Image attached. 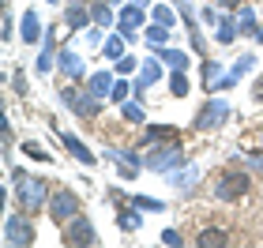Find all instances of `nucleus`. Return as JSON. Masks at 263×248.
<instances>
[{
  "label": "nucleus",
  "mask_w": 263,
  "mask_h": 248,
  "mask_svg": "<svg viewBox=\"0 0 263 248\" xmlns=\"http://www.w3.org/2000/svg\"><path fill=\"white\" fill-rule=\"evenodd\" d=\"M11 188H15V199H19V207L27 211H42V207H49V181L45 177H34L27 169H11Z\"/></svg>",
  "instance_id": "obj_1"
},
{
  "label": "nucleus",
  "mask_w": 263,
  "mask_h": 248,
  "mask_svg": "<svg viewBox=\"0 0 263 248\" xmlns=\"http://www.w3.org/2000/svg\"><path fill=\"white\" fill-rule=\"evenodd\" d=\"M248 188H252V169H245V165H237V162L214 177V196H218L222 203H237V199H245Z\"/></svg>",
  "instance_id": "obj_2"
},
{
  "label": "nucleus",
  "mask_w": 263,
  "mask_h": 248,
  "mask_svg": "<svg viewBox=\"0 0 263 248\" xmlns=\"http://www.w3.org/2000/svg\"><path fill=\"white\" fill-rule=\"evenodd\" d=\"M83 203H79V196L71 192V188H57V192L49 196V218H53V226H68L71 218H79L83 211H79Z\"/></svg>",
  "instance_id": "obj_3"
},
{
  "label": "nucleus",
  "mask_w": 263,
  "mask_h": 248,
  "mask_svg": "<svg viewBox=\"0 0 263 248\" xmlns=\"http://www.w3.org/2000/svg\"><path fill=\"white\" fill-rule=\"evenodd\" d=\"M188 158H184V150L181 143H165L158 150H147L143 155V169H154V173H173V169H181Z\"/></svg>",
  "instance_id": "obj_4"
},
{
  "label": "nucleus",
  "mask_w": 263,
  "mask_h": 248,
  "mask_svg": "<svg viewBox=\"0 0 263 248\" xmlns=\"http://www.w3.org/2000/svg\"><path fill=\"white\" fill-rule=\"evenodd\" d=\"M34 222L27 218V211L23 215H8L4 218V244H11V248H23V244H34Z\"/></svg>",
  "instance_id": "obj_5"
},
{
  "label": "nucleus",
  "mask_w": 263,
  "mask_h": 248,
  "mask_svg": "<svg viewBox=\"0 0 263 248\" xmlns=\"http://www.w3.org/2000/svg\"><path fill=\"white\" fill-rule=\"evenodd\" d=\"M61 98L71 105V113L79 117V121H90V117H98L102 113V98H94V94H79V87H64L61 90Z\"/></svg>",
  "instance_id": "obj_6"
},
{
  "label": "nucleus",
  "mask_w": 263,
  "mask_h": 248,
  "mask_svg": "<svg viewBox=\"0 0 263 248\" xmlns=\"http://www.w3.org/2000/svg\"><path fill=\"white\" fill-rule=\"evenodd\" d=\"M226 117H230V102H222V98H211L203 109L196 113V132H214V128H222L226 124Z\"/></svg>",
  "instance_id": "obj_7"
},
{
  "label": "nucleus",
  "mask_w": 263,
  "mask_h": 248,
  "mask_svg": "<svg viewBox=\"0 0 263 248\" xmlns=\"http://www.w3.org/2000/svg\"><path fill=\"white\" fill-rule=\"evenodd\" d=\"M68 248H83V244H98V233H94V226H90V222L87 218H71L68 222V226H64V237H61Z\"/></svg>",
  "instance_id": "obj_8"
},
{
  "label": "nucleus",
  "mask_w": 263,
  "mask_h": 248,
  "mask_svg": "<svg viewBox=\"0 0 263 248\" xmlns=\"http://www.w3.org/2000/svg\"><path fill=\"white\" fill-rule=\"evenodd\" d=\"M154 143H181L177 124H147V136H143L139 147H154Z\"/></svg>",
  "instance_id": "obj_9"
},
{
  "label": "nucleus",
  "mask_w": 263,
  "mask_h": 248,
  "mask_svg": "<svg viewBox=\"0 0 263 248\" xmlns=\"http://www.w3.org/2000/svg\"><path fill=\"white\" fill-rule=\"evenodd\" d=\"M143 23H147V8H139V4H128L124 11H121V34L124 38H132Z\"/></svg>",
  "instance_id": "obj_10"
},
{
  "label": "nucleus",
  "mask_w": 263,
  "mask_h": 248,
  "mask_svg": "<svg viewBox=\"0 0 263 248\" xmlns=\"http://www.w3.org/2000/svg\"><path fill=\"white\" fill-rule=\"evenodd\" d=\"M87 23H90V4H83V0H71V4L64 8V27L83 30Z\"/></svg>",
  "instance_id": "obj_11"
},
{
  "label": "nucleus",
  "mask_w": 263,
  "mask_h": 248,
  "mask_svg": "<svg viewBox=\"0 0 263 248\" xmlns=\"http://www.w3.org/2000/svg\"><path fill=\"white\" fill-rule=\"evenodd\" d=\"M170 184H173V192H181V196H188L192 188L199 184V169L196 165H184V169H173V177H170Z\"/></svg>",
  "instance_id": "obj_12"
},
{
  "label": "nucleus",
  "mask_w": 263,
  "mask_h": 248,
  "mask_svg": "<svg viewBox=\"0 0 263 248\" xmlns=\"http://www.w3.org/2000/svg\"><path fill=\"white\" fill-rule=\"evenodd\" d=\"M61 143L71 150V158H76V162H83V165H94V150H90V147H83V139H79V136L61 132Z\"/></svg>",
  "instance_id": "obj_13"
},
{
  "label": "nucleus",
  "mask_w": 263,
  "mask_h": 248,
  "mask_svg": "<svg viewBox=\"0 0 263 248\" xmlns=\"http://www.w3.org/2000/svg\"><path fill=\"white\" fill-rule=\"evenodd\" d=\"M57 64H61V72H64L68 79H79L83 72H87L83 56H79V53H71V49H61V56H57Z\"/></svg>",
  "instance_id": "obj_14"
},
{
  "label": "nucleus",
  "mask_w": 263,
  "mask_h": 248,
  "mask_svg": "<svg viewBox=\"0 0 263 248\" xmlns=\"http://www.w3.org/2000/svg\"><path fill=\"white\" fill-rule=\"evenodd\" d=\"M158 75H162L158 61H147V64H143V68H139V79H136V87H132V90H136V98H143V90H147L151 83H158Z\"/></svg>",
  "instance_id": "obj_15"
},
{
  "label": "nucleus",
  "mask_w": 263,
  "mask_h": 248,
  "mask_svg": "<svg viewBox=\"0 0 263 248\" xmlns=\"http://www.w3.org/2000/svg\"><path fill=\"white\" fill-rule=\"evenodd\" d=\"M222 244H230V233L222 226H207L199 233V248H222Z\"/></svg>",
  "instance_id": "obj_16"
},
{
  "label": "nucleus",
  "mask_w": 263,
  "mask_h": 248,
  "mask_svg": "<svg viewBox=\"0 0 263 248\" xmlns=\"http://www.w3.org/2000/svg\"><path fill=\"white\" fill-rule=\"evenodd\" d=\"M113 75L109 72H98V75H90V83H87V90L94 94V98H105V94H113Z\"/></svg>",
  "instance_id": "obj_17"
},
{
  "label": "nucleus",
  "mask_w": 263,
  "mask_h": 248,
  "mask_svg": "<svg viewBox=\"0 0 263 248\" xmlns=\"http://www.w3.org/2000/svg\"><path fill=\"white\" fill-rule=\"evenodd\" d=\"M38 27H42V23H38V11H30V8H27V15H23V30H19L27 45H34V42L42 38V30H38Z\"/></svg>",
  "instance_id": "obj_18"
},
{
  "label": "nucleus",
  "mask_w": 263,
  "mask_h": 248,
  "mask_svg": "<svg viewBox=\"0 0 263 248\" xmlns=\"http://www.w3.org/2000/svg\"><path fill=\"white\" fill-rule=\"evenodd\" d=\"M158 61H162V64H170V68H177V72H184V68L192 64L184 49H158Z\"/></svg>",
  "instance_id": "obj_19"
},
{
  "label": "nucleus",
  "mask_w": 263,
  "mask_h": 248,
  "mask_svg": "<svg viewBox=\"0 0 263 248\" xmlns=\"http://www.w3.org/2000/svg\"><path fill=\"white\" fill-rule=\"evenodd\" d=\"M105 158H109V162H121V165H136V169H143V155H136V150H128V147H113Z\"/></svg>",
  "instance_id": "obj_20"
},
{
  "label": "nucleus",
  "mask_w": 263,
  "mask_h": 248,
  "mask_svg": "<svg viewBox=\"0 0 263 248\" xmlns=\"http://www.w3.org/2000/svg\"><path fill=\"white\" fill-rule=\"evenodd\" d=\"M139 215L143 211L132 203V207H121V215H117V226H121L124 233H132V230H139Z\"/></svg>",
  "instance_id": "obj_21"
},
{
  "label": "nucleus",
  "mask_w": 263,
  "mask_h": 248,
  "mask_svg": "<svg viewBox=\"0 0 263 248\" xmlns=\"http://www.w3.org/2000/svg\"><path fill=\"white\" fill-rule=\"evenodd\" d=\"M90 19L98 23V27H113V4H105V0H94V4H90Z\"/></svg>",
  "instance_id": "obj_22"
},
{
  "label": "nucleus",
  "mask_w": 263,
  "mask_h": 248,
  "mask_svg": "<svg viewBox=\"0 0 263 248\" xmlns=\"http://www.w3.org/2000/svg\"><path fill=\"white\" fill-rule=\"evenodd\" d=\"M170 30H173V27H165V23H154V27H147V45H151V49H162V45L170 42Z\"/></svg>",
  "instance_id": "obj_23"
},
{
  "label": "nucleus",
  "mask_w": 263,
  "mask_h": 248,
  "mask_svg": "<svg viewBox=\"0 0 263 248\" xmlns=\"http://www.w3.org/2000/svg\"><path fill=\"white\" fill-rule=\"evenodd\" d=\"M241 34H248L252 42H263V30H259L256 15H252V8H245V11H241Z\"/></svg>",
  "instance_id": "obj_24"
},
{
  "label": "nucleus",
  "mask_w": 263,
  "mask_h": 248,
  "mask_svg": "<svg viewBox=\"0 0 263 248\" xmlns=\"http://www.w3.org/2000/svg\"><path fill=\"white\" fill-rule=\"evenodd\" d=\"M222 75H226V72H222V68L214 64V61H203V90H214Z\"/></svg>",
  "instance_id": "obj_25"
},
{
  "label": "nucleus",
  "mask_w": 263,
  "mask_h": 248,
  "mask_svg": "<svg viewBox=\"0 0 263 248\" xmlns=\"http://www.w3.org/2000/svg\"><path fill=\"white\" fill-rule=\"evenodd\" d=\"M128 203H136L139 211H151V215H162V211H165V203H162V199H154V196H132Z\"/></svg>",
  "instance_id": "obj_26"
},
{
  "label": "nucleus",
  "mask_w": 263,
  "mask_h": 248,
  "mask_svg": "<svg viewBox=\"0 0 263 248\" xmlns=\"http://www.w3.org/2000/svg\"><path fill=\"white\" fill-rule=\"evenodd\" d=\"M102 53L109 56V61H121V56H124V34H121V38H117V34H113V38H105L102 42Z\"/></svg>",
  "instance_id": "obj_27"
},
{
  "label": "nucleus",
  "mask_w": 263,
  "mask_h": 248,
  "mask_svg": "<svg viewBox=\"0 0 263 248\" xmlns=\"http://www.w3.org/2000/svg\"><path fill=\"white\" fill-rule=\"evenodd\" d=\"M237 165H245V169H252V173H263V150H252V155H233Z\"/></svg>",
  "instance_id": "obj_28"
},
{
  "label": "nucleus",
  "mask_w": 263,
  "mask_h": 248,
  "mask_svg": "<svg viewBox=\"0 0 263 248\" xmlns=\"http://www.w3.org/2000/svg\"><path fill=\"white\" fill-rule=\"evenodd\" d=\"M188 90H192V83L184 79V72H173L170 75V94H173V98H184Z\"/></svg>",
  "instance_id": "obj_29"
},
{
  "label": "nucleus",
  "mask_w": 263,
  "mask_h": 248,
  "mask_svg": "<svg viewBox=\"0 0 263 248\" xmlns=\"http://www.w3.org/2000/svg\"><path fill=\"white\" fill-rule=\"evenodd\" d=\"M23 150H27V158H34V162H53V155H49L42 143H34V139H27V143H23Z\"/></svg>",
  "instance_id": "obj_30"
},
{
  "label": "nucleus",
  "mask_w": 263,
  "mask_h": 248,
  "mask_svg": "<svg viewBox=\"0 0 263 248\" xmlns=\"http://www.w3.org/2000/svg\"><path fill=\"white\" fill-rule=\"evenodd\" d=\"M237 30H241V27H237V23H233L230 15H226V19L218 23V42H222V45H230V42H233V34H237Z\"/></svg>",
  "instance_id": "obj_31"
},
{
  "label": "nucleus",
  "mask_w": 263,
  "mask_h": 248,
  "mask_svg": "<svg viewBox=\"0 0 263 248\" xmlns=\"http://www.w3.org/2000/svg\"><path fill=\"white\" fill-rule=\"evenodd\" d=\"M53 56H57V49H53V45H45L42 56H38V72H42V75H49V72H53Z\"/></svg>",
  "instance_id": "obj_32"
},
{
  "label": "nucleus",
  "mask_w": 263,
  "mask_h": 248,
  "mask_svg": "<svg viewBox=\"0 0 263 248\" xmlns=\"http://www.w3.org/2000/svg\"><path fill=\"white\" fill-rule=\"evenodd\" d=\"M252 64H256V56H252V53H245V56H241V61H237V64H233V75H237V79H241V75H245V72H248V68H252Z\"/></svg>",
  "instance_id": "obj_33"
},
{
  "label": "nucleus",
  "mask_w": 263,
  "mask_h": 248,
  "mask_svg": "<svg viewBox=\"0 0 263 248\" xmlns=\"http://www.w3.org/2000/svg\"><path fill=\"white\" fill-rule=\"evenodd\" d=\"M124 121H132V124H139V121H143V109H139V102H128V105H124Z\"/></svg>",
  "instance_id": "obj_34"
},
{
  "label": "nucleus",
  "mask_w": 263,
  "mask_h": 248,
  "mask_svg": "<svg viewBox=\"0 0 263 248\" xmlns=\"http://www.w3.org/2000/svg\"><path fill=\"white\" fill-rule=\"evenodd\" d=\"M162 244H170V248L177 244V248H181V244H184V237H181L177 230H165V233H162Z\"/></svg>",
  "instance_id": "obj_35"
},
{
  "label": "nucleus",
  "mask_w": 263,
  "mask_h": 248,
  "mask_svg": "<svg viewBox=\"0 0 263 248\" xmlns=\"http://www.w3.org/2000/svg\"><path fill=\"white\" fill-rule=\"evenodd\" d=\"M154 19L165 23V27H173V8H154Z\"/></svg>",
  "instance_id": "obj_36"
},
{
  "label": "nucleus",
  "mask_w": 263,
  "mask_h": 248,
  "mask_svg": "<svg viewBox=\"0 0 263 248\" xmlns=\"http://www.w3.org/2000/svg\"><path fill=\"white\" fill-rule=\"evenodd\" d=\"M124 98H128V83L117 79V83H113V102H124Z\"/></svg>",
  "instance_id": "obj_37"
},
{
  "label": "nucleus",
  "mask_w": 263,
  "mask_h": 248,
  "mask_svg": "<svg viewBox=\"0 0 263 248\" xmlns=\"http://www.w3.org/2000/svg\"><path fill=\"white\" fill-rule=\"evenodd\" d=\"M117 72H121V75L136 72V61H132V56H121V61H117Z\"/></svg>",
  "instance_id": "obj_38"
},
{
  "label": "nucleus",
  "mask_w": 263,
  "mask_h": 248,
  "mask_svg": "<svg viewBox=\"0 0 263 248\" xmlns=\"http://www.w3.org/2000/svg\"><path fill=\"white\" fill-rule=\"evenodd\" d=\"M11 83H15V94H27V75H23V72H15Z\"/></svg>",
  "instance_id": "obj_39"
},
{
  "label": "nucleus",
  "mask_w": 263,
  "mask_h": 248,
  "mask_svg": "<svg viewBox=\"0 0 263 248\" xmlns=\"http://www.w3.org/2000/svg\"><path fill=\"white\" fill-rule=\"evenodd\" d=\"M252 98H256V102H263V75L256 79V87H252Z\"/></svg>",
  "instance_id": "obj_40"
},
{
  "label": "nucleus",
  "mask_w": 263,
  "mask_h": 248,
  "mask_svg": "<svg viewBox=\"0 0 263 248\" xmlns=\"http://www.w3.org/2000/svg\"><path fill=\"white\" fill-rule=\"evenodd\" d=\"M11 34H15V30H11V15H8V11H4V42L11 38Z\"/></svg>",
  "instance_id": "obj_41"
},
{
  "label": "nucleus",
  "mask_w": 263,
  "mask_h": 248,
  "mask_svg": "<svg viewBox=\"0 0 263 248\" xmlns=\"http://www.w3.org/2000/svg\"><path fill=\"white\" fill-rule=\"evenodd\" d=\"M218 4H222V8H237V0H218Z\"/></svg>",
  "instance_id": "obj_42"
},
{
  "label": "nucleus",
  "mask_w": 263,
  "mask_h": 248,
  "mask_svg": "<svg viewBox=\"0 0 263 248\" xmlns=\"http://www.w3.org/2000/svg\"><path fill=\"white\" fill-rule=\"evenodd\" d=\"M132 4H139V8H147V4H151V0H132Z\"/></svg>",
  "instance_id": "obj_43"
},
{
  "label": "nucleus",
  "mask_w": 263,
  "mask_h": 248,
  "mask_svg": "<svg viewBox=\"0 0 263 248\" xmlns=\"http://www.w3.org/2000/svg\"><path fill=\"white\" fill-rule=\"evenodd\" d=\"M105 4H113V8H117V4H121V0H105Z\"/></svg>",
  "instance_id": "obj_44"
},
{
  "label": "nucleus",
  "mask_w": 263,
  "mask_h": 248,
  "mask_svg": "<svg viewBox=\"0 0 263 248\" xmlns=\"http://www.w3.org/2000/svg\"><path fill=\"white\" fill-rule=\"evenodd\" d=\"M83 4H94V0H83Z\"/></svg>",
  "instance_id": "obj_45"
},
{
  "label": "nucleus",
  "mask_w": 263,
  "mask_h": 248,
  "mask_svg": "<svg viewBox=\"0 0 263 248\" xmlns=\"http://www.w3.org/2000/svg\"><path fill=\"white\" fill-rule=\"evenodd\" d=\"M49 4H57V0H49Z\"/></svg>",
  "instance_id": "obj_46"
}]
</instances>
